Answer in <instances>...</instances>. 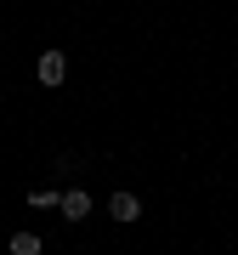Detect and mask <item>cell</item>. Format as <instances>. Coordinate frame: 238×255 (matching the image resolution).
<instances>
[{
	"label": "cell",
	"mask_w": 238,
	"mask_h": 255,
	"mask_svg": "<svg viewBox=\"0 0 238 255\" xmlns=\"http://www.w3.org/2000/svg\"><path fill=\"white\" fill-rule=\"evenodd\" d=\"M34 80H40V85H63V80H68V57H63V51H46V57L34 63Z\"/></svg>",
	"instance_id": "cell-1"
},
{
	"label": "cell",
	"mask_w": 238,
	"mask_h": 255,
	"mask_svg": "<svg viewBox=\"0 0 238 255\" xmlns=\"http://www.w3.org/2000/svg\"><path fill=\"white\" fill-rule=\"evenodd\" d=\"M57 210H63L68 221H85V216H91V193H85V187H68L63 199H57Z\"/></svg>",
	"instance_id": "cell-2"
},
{
	"label": "cell",
	"mask_w": 238,
	"mask_h": 255,
	"mask_svg": "<svg viewBox=\"0 0 238 255\" xmlns=\"http://www.w3.org/2000/svg\"><path fill=\"white\" fill-rule=\"evenodd\" d=\"M108 216L114 221H142V199H136V193H114V199H108Z\"/></svg>",
	"instance_id": "cell-3"
},
{
	"label": "cell",
	"mask_w": 238,
	"mask_h": 255,
	"mask_svg": "<svg viewBox=\"0 0 238 255\" xmlns=\"http://www.w3.org/2000/svg\"><path fill=\"white\" fill-rule=\"evenodd\" d=\"M11 255H46V238L40 233H11Z\"/></svg>",
	"instance_id": "cell-4"
},
{
	"label": "cell",
	"mask_w": 238,
	"mask_h": 255,
	"mask_svg": "<svg viewBox=\"0 0 238 255\" xmlns=\"http://www.w3.org/2000/svg\"><path fill=\"white\" fill-rule=\"evenodd\" d=\"M57 199H63V193H57V187H34V193H28V204H34V210H51Z\"/></svg>",
	"instance_id": "cell-5"
}]
</instances>
